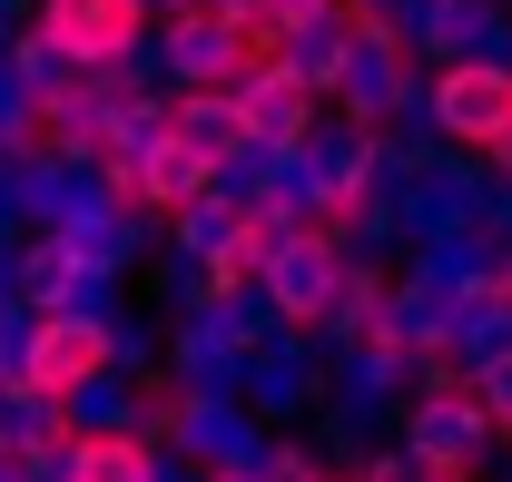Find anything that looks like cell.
<instances>
[{"instance_id": "9a60e30c", "label": "cell", "mask_w": 512, "mask_h": 482, "mask_svg": "<svg viewBox=\"0 0 512 482\" xmlns=\"http://www.w3.org/2000/svg\"><path fill=\"white\" fill-rule=\"evenodd\" d=\"M473 394H483V414L503 423V443H512V345H503V355H483V364H473Z\"/></svg>"}, {"instance_id": "5bb4252c", "label": "cell", "mask_w": 512, "mask_h": 482, "mask_svg": "<svg viewBox=\"0 0 512 482\" xmlns=\"http://www.w3.org/2000/svg\"><path fill=\"white\" fill-rule=\"evenodd\" d=\"M256 482H325V453H306V443H256Z\"/></svg>"}, {"instance_id": "4fadbf2b", "label": "cell", "mask_w": 512, "mask_h": 482, "mask_svg": "<svg viewBox=\"0 0 512 482\" xmlns=\"http://www.w3.org/2000/svg\"><path fill=\"white\" fill-rule=\"evenodd\" d=\"M168 128L197 138L217 168H237V158H247V119H237V99H227V89H168Z\"/></svg>"}, {"instance_id": "5b68a950", "label": "cell", "mask_w": 512, "mask_h": 482, "mask_svg": "<svg viewBox=\"0 0 512 482\" xmlns=\"http://www.w3.org/2000/svg\"><path fill=\"white\" fill-rule=\"evenodd\" d=\"M148 60H158V79L168 89H247L256 60H247V40H237V10L227 0H197V10H168L158 30H148Z\"/></svg>"}, {"instance_id": "2e32d148", "label": "cell", "mask_w": 512, "mask_h": 482, "mask_svg": "<svg viewBox=\"0 0 512 482\" xmlns=\"http://www.w3.org/2000/svg\"><path fill=\"white\" fill-rule=\"evenodd\" d=\"M148 10H158V20H168V10H197V0H148Z\"/></svg>"}, {"instance_id": "6da1fadb", "label": "cell", "mask_w": 512, "mask_h": 482, "mask_svg": "<svg viewBox=\"0 0 512 482\" xmlns=\"http://www.w3.org/2000/svg\"><path fill=\"white\" fill-rule=\"evenodd\" d=\"M148 364V335H128L119 305H50L20 325V355H10V384L50 394V404H79L99 394L109 374H138Z\"/></svg>"}, {"instance_id": "277c9868", "label": "cell", "mask_w": 512, "mask_h": 482, "mask_svg": "<svg viewBox=\"0 0 512 482\" xmlns=\"http://www.w3.org/2000/svg\"><path fill=\"white\" fill-rule=\"evenodd\" d=\"M335 119L375 128V138H394V128H424V60H414V40L404 30H355V50H345V79H335Z\"/></svg>"}, {"instance_id": "ac0fdd59", "label": "cell", "mask_w": 512, "mask_h": 482, "mask_svg": "<svg viewBox=\"0 0 512 482\" xmlns=\"http://www.w3.org/2000/svg\"><path fill=\"white\" fill-rule=\"evenodd\" d=\"M503 10H512V0H503Z\"/></svg>"}, {"instance_id": "8992f818", "label": "cell", "mask_w": 512, "mask_h": 482, "mask_svg": "<svg viewBox=\"0 0 512 482\" xmlns=\"http://www.w3.org/2000/svg\"><path fill=\"white\" fill-rule=\"evenodd\" d=\"M119 276L128 266L89 256L69 227H20V237H10V296L30 305V315H50V305H109Z\"/></svg>"}, {"instance_id": "9c48e42d", "label": "cell", "mask_w": 512, "mask_h": 482, "mask_svg": "<svg viewBox=\"0 0 512 482\" xmlns=\"http://www.w3.org/2000/svg\"><path fill=\"white\" fill-rule=\"evenodd\" d=\"M237 119H247V148H266V158H296V148H306V138H316L335 109H325L296 69H256L247 89H237Z\"/></svg>"}, {"instance_id": "52a82bcc", "label": "cell", "mask_w": 512, "mask_h": 482, "mask_svg": "<svg viewBox=\"0 0 512 482\" xmlns=\"http://www.w3.org/2000/svg\"><path fill=\"white\" fill-rule=\"evenodd\" d=\"M424 128L463 148V158H483L493 138L512 128V69L503 60H444L424 69Z\"/></svg>"}, {"instance_id": "30bf717a", "label": "cell", "mask_w": 512, "mask_h": 482, "mask_svg": "<svg viewBox=\"0 0 512 482\" xmlns=\"http://www.w3.org/2000/svg\"><path fill=\"white\" fill-rule=\"evenodd\" d=\"M128 168H138V197H148V217H178V207H197V197H217V187H227V168H217L197 138H178V128H158V138H148Z\"/></svg>"}, {"instance_id": "7a4b0ae2", "label": "cell", "mask_w": 512, "mask_h": 482, "mask_svg": "<svg viewBox=\"0 0 512 482\" xmlns=\"http://www.w3.org/2000/svg\"><path fill=\"white\" fill-rule=\"evenodd\" d=\"M345 266H355V246L335 237V227H316V217H296L286 237H276V256H266V315L286 325V335H306V345H325V325H335V296H345Z\"/></svg>"}, {"instance_id": "e0dca14e", "label": "cell", "mask_w": 512, "mask_h": 482, "mask_svg": "<svg viewBox=\"0 0 512 482\" xmlns=\"http://www.w3.org/2000/svg\"><path fill=\"white\" fill-rule=\"evenodd\" d=\"M424 482H483V473H424Z\"/></svg>"}, {"instance_id": "8fae6325", "label": "cell", "mask_w": 512, "mask_h": 482, "mask_svg": "<svg viewBox=\"0 0 512 482\" xmlns=\"http://www.w3.org/2000/svg\"><path fill=\"white\" fill-rule=\"evenodd\" d=\"M355 30H365V0H316L306 20H286V60L306 89H316L325 109H335V79H345V50H355Z\"/></svg>"}, {"instance_id": "7c38bea8", "label": "cell", "mask_w": 512, "mask_h": 482, "mask_svg": "<svg viewBox=\"0 0 512 482\" xmlns=\"http://www.w3.org/2000/svg\"><path fill=\"white\" fill-rule=\"evenodd\" d=\"M168 443H148L138 423H79V443H69L60 482H168Z\"/></svg>"}, {"instance_id": "3957f363", "label": "cell", "mask_w": 512, "mask_h": 482, "mask_svg": "<svg viewBox=\"0 0 512 482\" xmlns=\"http://www.w3.org/2000/svg\"><path fill=\"white\" fill-rule=\"evenodd\" d=\"M394 443H404L414 463H434V473H483L493 443H503V423L483 414L473 374H434V384H414V394L394 404Z\"/></svg>"}, {"instance_id": "ba28073f", "label": "cell", "mask_w": 512, "mask_h": 482, "mask_svg": "<svg viewBox=\"0 0 512 482\" xmlns=\"http://www.w3.org/2000/svg\"><path fill=\"white\" fill-rule=\"evenodd\" d=\"M30 20L69 50V69H128L148 50V30H158L148 0H40Z\"/></svg>"}]
</instances>
